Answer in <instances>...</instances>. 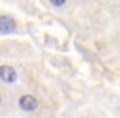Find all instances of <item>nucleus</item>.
Here are the masks:
<instances>
[{"label":"nucleus","instance_id":"obj_4","mask_svg":"<svg viewBox=\"0 0 120 118\" xmlns=\"http://www.w3.org/2000/svg\"><path fill=\"white\" fill-rule=\"evenodd\" d=\"M53 5H56V7H61V5H63V2H53Z\"/></svg>","mask_w":120,"mask_h":118},{"label":"nucleus","instance_id":"obj_2","mask_svg":"<svg viewBox=\"0 0 120 118\" xmlns=\"http://www.w3.org/2000/svg\"><path fill=\"white\" fill-rule=\"evenodd\" d=\"M20 107L26 111H33L38 108V100L33 97V95H23L20 98Z\"/></svg>","mask_w":120,"mask_h":118},{"label":"nucleus","instance_id":"obj_1","mask_svg":"<svg viewBox=\"0 0 120 118\" xmlns=\"http://www.w3.org/2000/svg\"><path fill=\"white\" fill-rule=\"evenodd\" d=\"M17 23L12 17H7V15H0V31L2 33H12L15 30Z\"/></svg>","mask_w":120,"mask_h":118},{"label":"nucleus","instance_id":"obj_3","mask_svg":"<svg viewBox=\"0 0 120 118\" xmlns=\"http://www.w3.org/2000/svg\"><path fill=\"white\" fill-rule=\"evenodd\" d=\"M0 79L4 82H15L17 80V72L10 66H0Z\"/></svg>","mask_w":120,"mask_h":118}]
</instances>
